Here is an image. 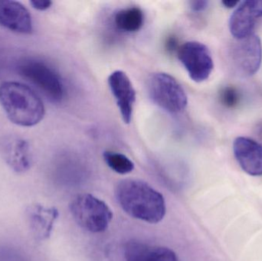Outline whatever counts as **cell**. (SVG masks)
<instances>
[{
  "label": "cell",
  "mask_w": 262,
  "mask_h": 261,
  "mask_svg": "<svg viewBox=\"0 0 262 261\" xmlns=\"http://www.w3.org/2000/svg\"><path fill=\"white\" fill-rule=\"evenodd\" d=\"M118 203L134 219L159 223L166 215V202L161 193L137 179H124L116 187Z\"/></svg>",
  "instance_id": "cell-1"
},
{
  "label": "cell",
  "mask_w": 262,
  "mask_h": 261,
  "mask_svg": "<svg viewBox=\"0 0 262 261\" xmlns=\"http://www.w3.org/2000/svg\"><path fill=\"white\" fill-rule=\"evenodd\" d=\"M0 104L9 121L21 127H33L46 113L41 98L26 84L6 81L0 84Z\"/></svg>",
  "instance_id": "cell-2"
},
{
  "label": "cell",
  "mask_w": 262,
  "mask_h": 261,
  "mask_svg": "<svg viewBox=\"0 0 262 261\" xmlns=\"http://www.w3.org/2000/svg\"><path fill=\"white\" fill-rule=\"evenodd\" d=\"M70 211L77 224L92 233L104 232L113 219L108 205L91 194L76 196L71 202Z\"/></svg>",
  "instance_id": "cell-3"
},
{
  "label": "cell",
  "mask_w": 262,
  "mask_h": 261,
  "mask_svg": "<svg viewBox=\"0 0 262 261\" xmlns=\"http://www.w3.org/2000/svg\"><path fill=\"white\" fill-rule=\"evenodd\" d=\"M148 93L154 104L169 113L183 112L188 104L181 84L169 74L157 72L148 80Z\"/></svg>",
  "instance_id": "cell-4"
},
{
  "label": "cell",
  "mask_w": 262,
  "mask_h": 261,
  "mask_svg": "<svg viewBox=\"0 0 262 261\" xmlns=\"http://www.w3.org/2000/svg\"><path fill=\"white\" fill-rule=\"evenodd\" d=\"M229 67L240 78L253 76L262 62L261 39L255 33L243 39H235L229 47Z\"/></svg>",
  "instance_id": "cell-5"
},
{
  "label": "cell",
  "mask_w": 262,
  "mask_h": 261,
  "mask_svg": "<svg viewBox=\"0 0 262 261\" xmlns=\"http://www.w3.org/2000/svg\"><path fill=\"white\" fill-rule=\"evenodd\" d=\"M18 72L38 87L51 101L60 102L64 98V88L61 78L46 63L38 60H25L18 64Z\"/></svg>",
  "instance_id": "cell-6"
},
{
  "label": "cell",
  "mask_w": 262,
  "mask_h": 261,
  "mask_svg": "<svg viewBox=\"0 0 262 261\" xmlns=\"http://www.w3.org/2000/svg\"><path fill=\"white\" fill-rule=\"evenodd\" d=\"M178 58L189 78L196 83L206 81L214 68L213 59L209 48L200 41L183 44L178 50Z\"/></svg>",
  "instance_id": "cell-7"
},
{
  "label": "cell",
  "mask_w": 262,
  "mask_h": 261,
  "mask_svg": "<svg viewBox=\"0 0 262 261\" xmlns=\"http://www.w3.org/2000/svg\"><path fill=\"white\" fill-rule=\"evenodd\" d=\"M262 16V0L240 3L229 18V30L235 39H243L254 34L255 22Z\"/></svg>",
  "instance_id": "cell-8"
},
{
  "label": "cell",
  "mask_w": 262,
  "mask_h": 261,
  "mask_svg": "<svg viewBox=\"0 0 262 261\" xmlns=\"http://www.w3.org/2000/svg\"><path fill=\"white\" fill-rule=\"evenodd\" d=\"M0 153L8 167L16 173H25L32 165L30 145L18 136H6L0 142Z\"/></svg>",
  "instance_id": "cell-9"
},
{
  "label": "cell",
  "mask_w": 262,
  "mask_h": 261,
  "mask_svg": "<svg viewBox=\"0 0 262 261\" xmlns=\"http://www.w3.org/2000/svg\"><path fill=\"white\" fill-rule=\"evenodd\" d=\"M108 84L116 100L123 121L130 124L136 102V91L125 72L115 70L108 78Z\"/></svg>",
  "instance_id": "cell-10"
},
{
  "label": "cell",
  "mask_w": 262,
  "mask_h": 261,
  "mask_svg": "<svg viewBox=\"0 0 262 261\" xmlns=\"http://www.w3.org/2000/svg\"><path fill=\"white\" fill-rule=\"evenodd\" d=\"M233 153L243 171L252 176H262V145L250 138L239 136L233 142Z\"/></svg>",
  "instance_id": "cell-11"
},
{
  "label": "cell",
  "mask_w": 262,
  "mask_h": 261,
  "mask_svg": "<svg viewBox=\"0 0 262 261\" xmlns=\"http://www.w3.org/2000/svg\"><path fill=\"white\" fill-rule=\"evenodd\" d=\"M0 26L16 33L30 34L32 17L29 10L18 2L0 0Z\"/></svg>",
  "instance_id": "cell-12"
},
{
  "label": "cell",
  "mask_w": 262,
  "mask_h": 261,
  "mask_svg": "<svg viewBox=\"0 0 262 261\" xmlns=\"http://www.w3.org/2000/svg\"><path fill=\"white\" fill-rule=\"evenodd\" d=\"M58 217V211L54 207L49 208L40 204H33L26 209L29 229L34 239L38 242L50 237Z\"/></svg>",
  "instance_id": "cell-13"
},
{
  "label": "cell",
  "mask_w": 262,
  "mask_h": 261,
  "mask_svg": "<svg viewBox=\"0 0 262 261\" xmlns=\"http://www.w3.org/2000/svg\"><path fill=\"white\" fill-rule=\"evenodd\" d=\"M124 261H180L174 251L164 247L130 242L123 251Z\"/></svg>",
  "instance_id": "cell-14"
},
{
  "label": "cell",
  "mask_w": 262,
  "mask_h": 261,
  "mask_svg": "<svg viewBox=\"0 0 262 261\" xmlns=\"http://www.w3.org/2000/svg\"><path fill=\"white\" fill-rule=\"evenodd\" d=\"M115 22L117 28L125 32H135L140 30L144 22L143 11L138 7L122 9L116 14Z\"/></svg>",
  "instance_id": "cell-15"
},
{
  "label": "cell",
  "mask_w": 262,
  "mask_h": 261,
  "mask_svg": "<svg viewBox=\"0 0 262 261\" xmlns=\"http://www.w3.org/2000/svg\"><path fill=\"white\" fill-rule=\"evenodd\" d=\"M104 159L106 164L119 174H127L134 170V162L122 153L106 151L104 153Z\"/></svg>",
  "instance_id": "cell-16"
},
{
  "label": "cell",
  "mask_w": 262,
  "mask_h": 261,
  "mask_svg": "<svg viewBox=\"0 0 262 261\" xmlns=\"http://www.w3.org/2000/svg\"><path fill=\"white\" fill-rule=\"evenodd\" d=\"M222 103L226 107H235L239 103L240 96L236 90L233 87H228L223 89L220 95Z\"/></svg>",
  "instance_id": "cell-17"
},
{
  "label": "cell",
  "mask_w": 262,
  "mask_h": 261,
  "mask_svg": "<svg viewBox=\"0 0 262 261\" xmlns=\"http://www.w3.org/2000/svg\"><path fill=\"white\" fill-rule=\"evenodd\" d=\"M30 3L32 7L35 8L37 10L44 11L51 7L52 2L49 0H32Z\"/></svg>",
  "instance_id": "cell-18"
},
{
  "label": "cell",
  "mask_w": 262,
  "mask_h": 261,
  "mask_svg": "<svg viewBox=\"0 0 262 261\" xmlns=\"http://www.w3.org/2000/svg\"><path fill=\"white\" fill-rule=\"evenodd\" d=\"M209 2L205 0H196L190 3V7L194 12H202L207 8Z\"/></svg>",
  "instance_id": "cell-19"
},
{
  "label": "cell",
  "mask_w": 262,
  "mask_h": 261,
  "mask_svg": "<svg viewBox=\"0 0 262 261\" xmlns=\"http://www.w3.org/2000/svg\"><path fill=\"white\" fill-rule=\"evenodd\" d=\"M222 3L225 7L228 8V9H232V8H235L237 5L239 4V2L233 1V0H225V1L222 2Z\"/></svg>",
  "instance_id": "cell-20"
},
{
  "label": "cell",
  "mask_w": 262,
  "mask_h": 261,
  "mask_svg": "<svg viewBox=\"0 0 262 261\" xmlns=\"http://www.w3.org/2000/svg\"><path fill=\"white\" fill-rule=\"evenodd\" d=\"M176 45H177V41H176L175 38H169L167 43L168 49H169V50H173L174 49H176Z\"/></svg>",
  "instance_id": "cell-21"
}]
</instances>
